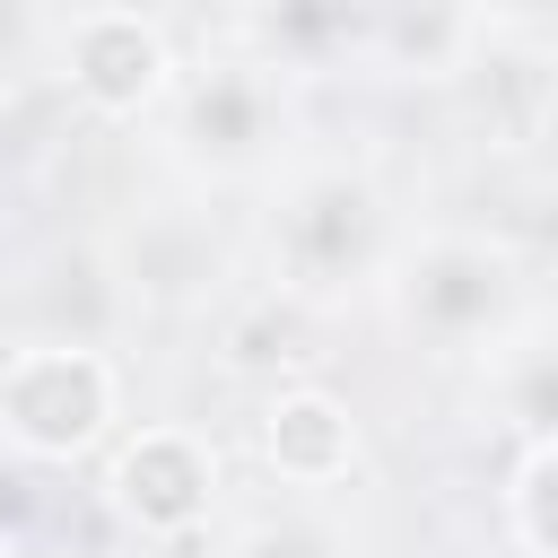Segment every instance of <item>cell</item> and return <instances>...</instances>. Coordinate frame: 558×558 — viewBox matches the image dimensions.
<instances>
[{
    "instance_id": "6da1fadb",
    "label": "cell",
    "mask_w": 558,
    "mask_h": 558,
    "mask_svg": "<svg viewBox=\"0 0 558 558\" xmlns=\"http://www.w3.org/2000/svg\"><path fill=\"white\" fill-rule=\"evenodd\" d=\"M401 209L366 166H279L270 174V209H262V253H270V288L296 305H331L357 288H384L392 253H401Z\"/></svg>"
},
{
    "instance_id": "7a4b0ae2",
    "label": "cell",
    "mask_w": 558,
    "mask_h": 558,
    "mask_svg": "<svg viewBox=\"0 0 558 558\" xmlns=\"http://www.w3.org/2000/svg\"><path fill=\"white\" fill-rule=\"evenodd\" d=\"M122 436V366L87 331H44L0 349V445L17 462L70 471Z\"/></svg>"
},
{
    "instance_id": "3957f363",
    "label": "cell",
    "mask_w": 558,
    "mask_h": 558,
    "mask_svg": "<svg viewBox=\"0 0 558 558\" xmlns=\"http://www.w3.org/2000/svg\"><path fill=\"white\" fill-rule=\"evenodd\" d=\"M392 323L445 357H480L514 314H523V253L506 235H480V227H427V235H401L384 288Z\"/></svg>"
},
{
    "instance_id": "277c9868",
    "label": "cell",
    "mask_w": 558,
    "mask_h": 558,
    "mask_svg": "<svg viewBox=\"0 0 558 558\" xmlns=\"http://www.w3.org/2000/svg\"><path fill=\"white\" fill-rule=\"evenodd\" d=\"M218 488H227L218 445H209V427H192V418H140V427H122V436L105 445V471H96L105 514H113L122 532L157 541V549L201 541L209 514H218Z\"/></svg>"
},
{
    "instance_id": "5b68a950",
    "label": "cell",
    "mask_w": 558,
    "mask_h": 558,
    "mask_svg": "<svg viewBox=\"0 0 558 558\" xmlns=\"http://www.w3.org/2000/svg\"><path fill=\"white\" fill-rule=\"evenodd\" d=\"M61 87L87 122H148L174 105L183 87V61H174V35L131 9V0H87L70 26H61Z\"/></svg>"
},
{
    "instance_id": "8992f818",
    "label": "cell",
    "mask_w": 558,
    "mask_h": 558,
    "mask_svg": "<svg viewBox=\"0 0 558 558\" xmlns=\"http://www.w3.org/2000/svg\"><path fill=\"white\" fill-rule=\"evenodd\" d=\"M174 157L201 166L209 183H270L279 148H288V105H279V70L262 61H218L201 78L174 87Z\"/></svg>"
},
{
    "instance_id": "52a82bcc",
    "label": "cell",
    "mask_w": 558,
    "mask_h": 558,
    "mask_svg": "<svg viewBox=\"0 0 558 558\" xmlns=\"http://www.w3.org/2000/svg\"><path fill=\"white\" fill-rule=\"evenodd\" d=\"M253 453H262V471H270L288 497H331V488L357 480V462H366V427H357V410H349L331 384L296 375V384H279V392L262 401V418H253Z\"/></svg>"
},
{
    "instance_id": "ba28073f",
    "label": "cell",
    "mask_w": 558,
    "mask_h": 558,
    "mask_svg": "<svg viewBox=\"0 0 558 558\" xmlns=\"http://www.w3.org/2000/svg\"><path fill=\"white\" fill-rule=\"evenodd\" d=\"M105 270L122 279V296L183 314V305H209L227 288V244H218V227L201 209H140V227L113 235Z\"/></svg>"
},
{
    "instance_id": "9c48e42d",
    "label": "cell",
    "mask_w": 558,
    "mask_h": 558,
    "mask_svg": "<svg viewBox=\"0 0 558 558\" xmlns=\"http://www.w3.org/2000/svg\"><path fill=\"white\" fill-rule=\"evenodd\" d=\"M480 410L532 445V436H558V314H514L488 349H480Z\"/></svg>"
},
{
    "instance_id": "30bf717a",
    "label": "cell",
    "mask_w": 558,
    "mask_h": 558,
    "mask_svg": "<svg viewBox=\"0 0 558 558\" xmlns=\"http://www.w3.org/2000/svg\"><path fill=\"white\" fill-rule=\"evenodd\" d=\"M227 558H366V549H357V532H349L323 497H288V506L253 514V523L227 541Z\"/></svg>"
},
{
    "instance_id": "8fae6325",
    "label": "cell",
    "mask_w": 558,
    "mask_h": 558,
    "mask_svg": "<svg viewBox=\"0 0 558 558\" xmlns=\"http://www.w3.org/2000/svg\"><path fill=\"white\" fill-rule=\"evenodd\" d=\"M497 514H506L514 558H558V436L514 445V471H506Z\"/></svg>"
},
{
    "instance_id": "7c38bea8",
    "label": "cell",
    "mask_w": 558,
    "mask_h": 558,
    "mask_svg": "<svg viewBox=\"0 0 558 558\" xmlns=\"http://www.w3.org/2000/svg\"><path fill=\"white\" fill-rule=\"evenodd\" d=\"M488 17L523 44H558V0H488Z\"/></svg>"
},
{
    "instance_id": "4fadbf2b",
    "label": "cell",
    "mask_w": 558,
    "mask_h": 558,
    "mask_svg": "<svg viewBox=\"0 0 558 558\" xmlns=\"http://www.w3.org/2000/svg\"><path fill=\"white\" fill-rule=\"evenodd\" d=\"M0 558H26V549H9V541H0Z\"/></svg>"
}]
</instances>
